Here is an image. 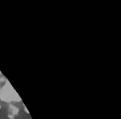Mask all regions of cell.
Listing matches in <instances>:
<instances>
[{
    "label": "cell",
    "mask_w": 121,
    "mask_h": 119,
    "mask_svg": "<svg viewBox=\"0 0 121 119\" xmlns=\"http://www.w3.org/2000/svg\"><path fill=\"white\" fill-rule=\"evenodd\" d=\"M0 100L4 103H19L22 101V99L10 82L6 80L5 83L2 86L1 90H0Z\"/></svg>",
    "instance_id": "1"
},
{
    "label": "cell",
    "mask_w": 121,
    "mask_h": 119,
    "mask_svg": "<svg viewBox=\"0 0 121 119\" xmlns=\"http://www.w3.org/2000/svg\"><path fill=\"white\" fill-rule=\"evenodd\" d=\"M8 110H9V112H10L9 114H11V115H13L14 117L19 113V109L16 107V106H14L13 104L9 105V107H8Z\"/></svg>",
    "instance_id": "2"
},
{
    "label": "cell",
    "mask_w": 121,
    "mask_h": 119,
    "mask_svg": "<svg viewBox=\"0 0 121 119\" xmlns=\"http://www.w3.org/2000/svg\"><path fill=\"white\" fill-rule=\"evenodd\" d=\"M24 110H25V112L27 114H30V112H29V110H27V108L26 107H24Z\"/></svg>",
    "instance_id": "3"
},
{
    "label": "cell",
    "mask_w": 121,
    "mask_h": 119,
    "mask_svg": "<svg viewBox=\"0 0 121 119\" xmlns=\"http://www.w3.org/2000/svg\"><path fill=\"white\" fill-rule=\"evenodd\" d=\"M8 118H9L10 119H14V117L13 116V115H11V114H8Z\"/></svg>",
    "instance_id": "4"
},
{
    "label": "cell",
    "mask_w": 121,
    "mask_h": 119,
    "mask_svg": "<svg viewBox=\"0 0 121 119\" xmlns=\"http://www.w3.org/2000/svg\"><path fill=\"white\" fill-rule=\"evenodd\" d=\"M1 88H2V86H1V83H0V90H1Z\"/></svg>",
    "instance_id": "5"
},
{
    "label": "cell",
    "mask_w": 121,
    "mask_h": 119,
    "mask_svg": "<svg viewBox=\"0 0 121 119\" xmlns=\"http://www.w3.org/2000/svg\"><path fill=\"white\" fill-rule=\"evenodd\" d=\"M1 74H2V72H1V71H0V75H1Z\"/></svg>",
    "instance_id": "6"
},
{
    "label": "cell",
    "mask_w": 121,
    "mask_h": 119,
    "mask_svg": "<svg viewBox=\"0 0 121 119\" xmlns=\"http://www.w3.org/2000/svg\"><path fill=\"white\" fill-rule=\"evenodd\" d=\"M1 108H2V107H1V105H0V110H1Z\"/></svg>",
    "instance_id": "7"
}]
</instances>
